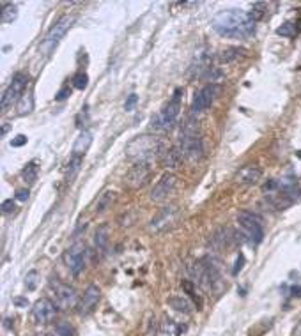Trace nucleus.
I'll use <instances>...</instances> for the list:
<instances>
[{
    "mask_svg": "<svg viewBox=\"0 0 301 336\" xmlns=\"http://www.w3.org/2000/svg\"><path fill=\"white\" fill-rule=\"evenodd\" d=\"M183 159H184V154L179 147H170L169 151L163 152L161 165L165 168H177L183 163Z\"/></svg>",
    "mask_w": 301,
    "mask_h": 336,
    "instance_id": "a211bd4d",
    "label": "nucleus"
},
{
    "mask_svg": "<svg viewBox=\"0 0 301 336\" xmlns=\"http://www.w3.org/2000/svg\"><path fill=\"white\" fill-rule=\"evenodd\" d=\"M7 129H9V126H7V124H4V126H2V136L7 133Z\"/></svg>",
    "mask_w": 301,
    "mask_h": 336,
    "instance_id": "c03bdc74",
    "label": "nucleus"
},
{
    "mask_svg": "<svg viewBox=\"0 0 301 336\" xmlns=\"http://www.w3.org/2000/svg\"><path fill=\"white\" fill-rule=\"evenodd\" d=\"M237 223L239 227L243 229L244 235L250 239L252 242L259 244L264 237V229H262V221L259 216H255L254 212H248V211H241L237 214Z\"/></svg>",
    "mask_w": 301,
    "mask_h": 336,
    "instance_id": "0eeeda50",
    "label": "nucleus"
},
{
    "mask_svg": "<svg viewBox=\"0 0 301 336\" xmlns=\"http://www.w3.org/2000/svg\"><path fill=\"white\" fill-rule=\"evenodd\" d=\"M14 211H16V204H14L13 200H4V204H2L4 214H13Z\"/></svg>",
    "mask_w": 301,
    "mask_h": 336,
    "instance_id": "72a5a7b5",
    "label": "nucleus"
},
{
    "mask_svg": "<svg viewBox=\"0 0 301 336\" xmlns=\"http://www.w3.org/2000/svg\"><path fill=\"white\" fill-rule=\"evenodd\" d=\"M108 237H110V227L108 225H101L96 232V237H94V242H96V248L99 251H105L108 248Z\"/></svg>",
    "mask_w": 301,
    "mask_h": 336,
    "instance_id": "4be33fe9",
    "label": "nucleus"
},
{
    "mask_svg": "<svg viewBox=\"0 0 301 336\" xmlns=\"http://www.w3.org/2000/svg\"><path fill=\"white\" fill-rule=\"evenodd\" d=\"M296 186H298V191H299V195H301V177L296 179Z\"/></svg>",
    "mask_w": 301,
    "mask_h": 336,
    "instance_id": "37998d69",
    "label": "nucleus"
},
{
    "mask_svg": "<svg viewBox=\"0 0 301 336\" xmlns=\"http://www.w3.org/2000/svg\"><path fill=\"white\" fill-rule=\"evenodd\" d=\"M36 336H50V334H36Z\"/></svg>",
    "mask_w": 301,
    "mask_h": 336,
    "instance_id": "49530a36",
    "label": "nucleus"
},
{
    "mask_svg": "<svg viewBox=\"0 0 301 336\" xmlns=\"http://www.w3.org/2000/svg\"><path fill=\"white\" fill-rule=\"evenodd\" d=\"M32 108H34V98H32V94L31 92H29V94H23L21 99L18 101V114L27 115L32 111Z\"/></svg>",
    "mask_w": 301,
    "mask_h": 336,
    "instance_id": "b1692460",
    "label": "nucleus"
},
{
    "mask_svg": "<svg viewBox=\"0 0 301 336\" xmlns=\"http://www.w3.org/2000/svg\"><path fill=\"white\" fill-rule=\"evenodd\" d=\"M292 296H296V297L301 296V287H292Z\"/></svg>",
    "mask_w": 301,
    "mask_h": 336,
    "instance_id": "a19ab883",
    "label": "nucleus"
},
{
    "mask_svg": "<svg viewBox=\"0 0 301 336\" xmlns=\"http://www.w3.org/2000/svg\"><path fill=\"white\" fill-rule=\"evenodd\" d=\"M21 175H23V179L29 182V184H34L36 179H38V166H36L34 163H29V165L23 168Z\"/></svg>",
    "mask_w": 301,
    "mask_h": 336,
    "instance_id": "bb28decb",
    "label": "nucleus"
},
{
    "mask_svg": "<svg viewBox=\"0 0 301 336\" xmlns=\"http://www.w3.org/2000/svg\"><path fill=\"white\" fill-rule=\"evenodd\" d=\"M247 55V50L244 48H239V46H229L225 50L220 51L218 59H220L222 64H230V62H236L239 59H243Z\"/></svg>",
    "mask_w": 301,
    "mask_h": 336,
    "instance_id": "6ab92c4d",
    "label": "nucleus"
},
{
    "mask_svg": "<svg viewBox=\"0 0 301 336\" xmlns=\"http://www.w3.org/2000/svg\"><path fill=\"white\" fill-rule=\"evenodd\" d=\"M152 174V166H151V161H136L135 165L128 170V174H126V186L131 189H139L142 188V186L147 184V181H149Z\"/></svg>",
    "mask_w": 301,
    "mask_h": 336,
    "instance_id": "9d476101",
    "label": "nucleus"
},
{
    "mask_svg": "<svg viewBox=\"0 0 301 336\" xmlns=\"http://www.w3.org/2000/svg\"><path fill=\"white\" fill-rule=\"evenodd\" d=\"M277 34L278 36H282V37H292L296 34V29H294V25L292 23H284L282 27L277 29Z\"/></svg>",
    "mask_w": 301,
    "mask_h": 336,
    "instance_id": "473e14b6",
    "label": "nucleus"
},
{
    "mask_svg": "<svg viewBox=\"0 0 301 336\" xmlns=\"http://www.w3.org/2000/svg\"><path fill=\"white\" fill-rule=\"evenodd\" d=\"M69 96H71V89H69V87H64L62 91H59V94L55 96V99H57V101H64V99H68Z\"/></svg>",
    "mask_w": 301,
    "mask_h": 336,
    "instance_id": "e433bc0d",
    "label": "nucleus"
},
{
    "mask_svg": "<svg viewBox=\"0 0 301 336\" xmlns=\"http://www.w3.org/2000/svg\"><path fill=\"white\" fill-rule=\"evenodd\" d=\"M211 59H213V55H211L209 50H200L199 53L195 55L193 64H191V74L193 76H202L204 78V74L211 69Z\"/></svg>",
    "mask_w": 301,
    "mask_h": 336,
    "instance_id": "f3484780",
    "label": "nucleus"
},
{
    "mask_svg": "<svg viewBox=\"0 0 301 336\" xmlns=\"http://www.w3.org/2000/svg\"><path fill=\"white\" fill-rule=\"evenodd\" d=\"M163 151V142L151 134L135 136L126 145V156L136 161H151V158L158 156Z\"/></svg>",
    "mask_w": 301,
    "mask_h": 336,
    "instance_id": "f03ea898",
    "label": "nucleus"
},
{
    "mask_svg": "<svg viewBox=\"0 0 301 336\" xmlns=\"http://www.w3.org/2000/svg\"><path fill=\"white\" fill-rule=\"evenodd\" d=\"M179 149L183 151L184 159L189 163H199L204 156V144L200 134L197 133V128L193 126V122H188L184 131L181 133V142Z\"/></svg>",
    "mask_w": 301,
    "mask_h": 336,
    "instance_id": "20e7f679",
    "label": "nucleus"
},
{
    "mask_svg": "<svg viewBox=\"0 0 301 336\" xmlns=\"http://www.w3.org/2000/svg\"><path fill=\"white\" fill-rule=\"evenodd\" d=\"M18 18V7L14 4H2V11H0V21L2 23H13Z\"/></svg>",
    "mask_w": 301,
    "mask_h": 336,
    "instance_id": "5701e85b",
    "label": "nucleus"
},
{
    "mask_svg": "<svg viewBox=\"0 0 301 336\" xmlns=\"http://www.w3.org/2000/svg\"><path fill=\"white\" fill-rule=\"evenodd\" d=\"M220 85L218 83H207L193 96V101H191V111L193 114H202L206 111L211 104L216 101L218 94H220Z\"/></svg>",
    "mask_w": 301,
    "mask_h": 336,
    "instance_id": "1a4fd4ad",
    "label": "nucleus"
},
{
    "mask_svg": "<svg viewBox=\"0 0 301 336\" xmlns=\"http://www.w3.org/2000/svg\"><path fill=\"white\" fill-rule=\"evenodd\" d=\"M14 304H16V306H21V308H27V306H29V301L23 299V297H14Z\"/></svg>",
    "mask_w": 301,
    "mask_h": 336,
    "instance_id": "ea45409f",
    "label": "nucleus"
},
{
    "mask_svg": "<svg viewBox=\"0 0 301 336\" xmlns=\"http://www.w3.org/2000/svg\"><path fill=\"white\" fill-rule=\"evenodd\" d=\"M87 257H89V251L84 242H75V244L66 249L64 262L73 276H78L85 269V266H87Z\"/></svg>",
    "mask_w": 301,
    "mask_h": 336,
    "instance_id": "423d86ee",
    "label": "nucleus"
},
{
    "mask_svg": "<svg viewBox=\"0 0 301 336\" xmlns=\"http://www.w3.org/2000/svg\"><path fill=\"white\" fill-rule=\"evenodd\" d=\"M177 189V177L174 174H163L159 177V181L154 184L151 191V200L156 202V204H161V202H167L170 197L176 193Z\"/></svg>",
    "mask_w": 301,
    "mask_h": 336,
    "instance_id": "9b49d317",
    "label": "nucleus"
},
{
    "mask_svg": "<svg viewBox=\"0 0 301 336\" xmlns=\"http://www.w3.org/2000/svg\"><path fill=\"white\" fill-rule=\"evenodd\" d=\"M29 85V76L23 73H18L13 76V80H11L9 87L4 91L2 94V110H6V108L13 106V103H16V101L21 99V96L25 94V89H27Z\"/></svg>",
    "mask_w": 301,
    "mask_h": 336,
    "instance_id": "6e6552de",
    "label": "nucleus"
},
{
    "mask_svg": "<svg viewBox=\"0 0 301 336\" xmlns=\"http://www.w3.org/2000/svg\"><path fill=\"white\" fill-rule=\"evenodd\" d=\"M38 279H39V272L38 271H31L27 276H25V287L27 290H34L38 287Z\"/></svg>",
    "mask_w": 301,
    "mask_h": 336,
    "instance_id": "2f4dec72",
    "label": "nucleus"
},
{
    "mask_svg": "<svg viewBox=\"0 0 301 336\" xmlns=\"http://www.w3.org/2000/svg\"><path fill=\"white\" fill-rule=\"evenodd\" d=\"M204 78H206L209 83H216V81H220L222 78H224V73H222L218 67H211V69L207 71L206 74H204Z\"/></svg>",
    "mask_w": 301,
    "mask_h": 336,
    "instance_id": "7c9ffc66",
    "label": "nucleus"
},
{
    "mask_svg": "<svg viewBox=\"0 0 301 336\" xmlns=\"http://www.w3.org/2000/svg\"><path fill=\"white\" fill-rule=\"evenodd\" d=\"M57 308L59 306L53 301H50L48 297H41L32 306V317L38 324H50L55 320Z\"/></svg>",
    "mask_w": 301,
    "mask_h": 336,
    "instance_id": "ddd939ff",
    "label": "nucleus"
},
{
    "mask_svg": "<svg viewBox=\"0 0 301 336\" xmlns=\"http://www.w3.org/2000/svg\"><path fill=\"white\" fill-rule=\"evenodd\" d=\"M181 94L183 91L177 89L174 92L172 99L151 119V128L156 129V131H170V129L176 126L177 119H179V114H181Z\"/></svg>",
    "mask_w": 301,
    "mask_h": 336,
    "instance_id": "7ed1b4c3",
    "label": "nucleus"
},
{
    "mask_svg": "<svg viewBox=\"0 0 301 336\" xmlns=\"http://www.w3.org/2000/svg\"><path fill=\"white\" fill-rule=\"evenodd\" d=\"M169 304L172 306L174 310L181 312V313H189V312H191V306H189L188 299H184L183 296H179V297H170V299H169Z\"/></svg>",
    "mask_w": 301,
    "mask_h": 336,
    "instance_id": "a878e982",
    "label": "nucleus"
},
{
    "mask_svg": "<svg viewBox=\"0 0 301 336\" xmlns=\"http://www.w3.org/2000/svg\"><path fill=\"white\" fill-rule=\"evenodd\" d=\"M99 299H101V290H99V287L94 285V283L89 285L87 289H85L80 304H78V312H80V315H89V313L94 312Z\"/></svg>",
    "mask_w": 301,
    "mask_h": 336,
    "instance_id": "2eb2a0df",
    "label": "nucleus"
},
{
    "mask_svg": "<svg viewBox=\"0 0 301 336\" xmlns=\"http://www.w3.org/2000/svg\"><path fill=\"white\" fill-rule=\"evenodd\" d=\"M27 144V136L25 134H18L11 140V147H21V145Z\"/></svg>",
    "mask_w": 301,
    "mask_h": 336,
    "instance_id": "c9c22d12",
    "label": "nucleus"
},
{
    "mask_svg": "<svg viewBox=\"0 0 301 336\" xmlns=\"http://www.w3.org/2000/svg\"><path fill=\"white\" fill-rule=\"evenodd\" d=\"M292 336H301V322L294 327V331H292Z\"/></svg>",
    "mask_w": 301,
    "mask_h": 336,
    "instance_id": "79ce46f5",
    "label": "nucleus"
},
{
    "mask_svg": "<svg viewBox=\"0 0 301 336\" xmlns=\"http://www.w3.org/2000/svg\"><path fill=\"white\" fill-rule=\"evenodd\" d=\"M92 144V133L91 131H81L80 136L76 138L75 145H73V154L75 156H84L87 152V149Z\"/></svg>",
    "mask_w": 301,
    "mask_h": 336,
    "instance_id": "aec40b11",
    "label": "nucleus"
},
{
    "mask_svg": "<svg viewBox=\"0 0 301 336\" xmlns=\"http://www.w3.org/2000/svg\"><path fill=\"white\" fill-rule=\"evenodd\" d=\"M136 101H139V96H136V94H129V96H128V99H126V104H124L126 111H131L133 108H135Z\"/></svg>",
    "mask_w": 301,
    "mask_h": 336,
    "instance_id": "f704fd0d",
    "label": "nucleus"
},
{
    "mask_svg": "<svg viewBox=\"0 0 301 336\" xmlns=\"http://www.w3.org/2000/svg\"><path fill=\"white\" fill-rule=\"evenodd\" d=\"M177 216H179V209H177L176 205H170V207L161 209V211L152 218L149 230L154 234H158V232H163V230L170 229V227L177 221Z\"/></svg>",
    "mask_w": 301,
    "mask_h": 336,
    "instance_id": "4468645a",
    "label": "nucleus"
},
{
    "mask_svg": "<svg viewBox=\"0 0 301 336\" xmlns=\"http://www.w3.org/2000/svg\"><path fill=\"white\" fill-rule=\"evenodd\" d=\"M81 159H84V156H75V154L71 156V159H69V163H68V168H66V177H68V181H71L76 175V172L80 170Z\"/></svg>",
    "mask_w": 301,
    "mask_h": 336,
    "instance_id": "393cba45",
    "label": "nucleus"
},
{
    "mask_svg": "<svg viewBox=\"0 0 301 336\" xmlns=\"http://www.w3.org/2000/svg\"><path fill=\"white\" fill-rule=\"evenodd\" d=\"M29 189H18L16 191V200H20V202H25V200H29Z\"/></svg>",
    "mask_w": 301,
    "mask_h": 336,
    "instance_id": "4c0bfd02",
    "label": "nucleus"
},
{
    "mask_svg": "<svg viewBox=\"0 0 301 336\" xmlns=\"http://www.w3.org/2000/svg\"><path fill=\"white\" fill-rule=\"evenodd\" d=\"M179 327L176 326L174 320H165L163 322V327H161V336H177L179 334Z\"/></svg>",
    "mask_w": 301,
    "mask_h": 336,
    "instance_id": "c756f323",
    "label": "nucleus"
},
{
    "mask_svg": "<svg viewBox=\"0 0 301 336\" xmlns=\"http://www.w3.org/2000/svg\"><path fill=\"white\" fill-rule=\"evenodd\" d=\"M296 156H298V158L301 159V151H298V152H296Z\"/></svg>",
    "mask_w": 301,
    "mask_h": 336,
    "instance_id": "a18cd8bd",
    "label": "nucleus"
},
{
    "mask_svg": "<svg viewBox=\"0 0 301 336\" xmlns=\"http://www.w3.org/2000/svg\"><path fill=\"white\" fill-rule=\"evenodd\" d=\"M73 21H75V18L73 16H62L57 20V23L53 25V27L48 31L46 37L43 39V43H41V51H43L44 55H50L51 51L57 48V44L61 43V39L66 36V32L71 29Z\"/></svg>",
    "mask_w": 301,
    "mask_h": 336,
    "instance_id": "39448f33",
    "label": "nucleus"
},
{
    "mask_svg": "<svg viewBox=\"0 0 301 336\" xmlns=\"http://www.w3.org/2000/svg\"><path fill=\"white\" fill-rule=\"evenodd\" d=\"M243 264H244V257L239 255V257H237V260H236V267H234V271H232L234 274H237V272L243 269Z\"/></svg>",
    "mask_w": 301,
    "mask_h": 336,
    "instance_id": "58836bf2",
    "label": "nucleus"
},
{
    "mask_svg": "<svg viewBox=\"0 0 301 336\" xmlns=\"http://www.w3.org/2000/svg\"><path fill=\"white\" fill-rule=\"evenodd\" d=\"M51 289H53L55 304L61 310H71V308H75L76 304H80V302H78V292L75 287L55 282V283H51Z\"/></svg>",
    "mask_w": 301,
    "mask_h": 336,
    "instance_id": "f8f14e48",
    "label": "nucleus"
},
{
    "mask_svg": "<svg viewBox=\"0 0 301 336\" xmlns=\"http://www.w3.org/2000/svg\"><path fill=\"white\" fill-rule=\"evenodd\" d=\"M51 336H75V331H73L69 322H59L57 326H55V331Z\"/></svg>",
    "mask_w": 301,
    "mask_h": 336,
    "instance_id": "cd10ccee",
    "label": "nucleus"
},
{
    "mask_svg": "<svg viewBox=\"0 0 301 336\" xmlns=\"http://www.w3.org/2000/svg\"><path fill=\"white\" fill-rule=\"evenodd\" d=\"M115 197H117V193L112 191V189H106V191H103L101 195H99L98 202H96V212H103L106 211V209L110 207V205L115 202Z\"/></svg>",
    "mask_w": 301,
    "mask_h": 336,
    "instance_id": "412c9836",
    "label": "nucleus"
},
{
    "mask_svg": "<svg viewBox=\"0 0 301 336\" xmlns=\"http://www.w3.org/2000/svg\"><path fill=\"white\" fill-rule=\"evenodd\" d=\"M73 85H75V89H78V91H84V89H87V85H89L87 73H84V71L76 73L75 76H73Z\"/></svg>",
    "mask_w": 301,
    "mask_h": 336,
    "instance_id": "c85d7f7f",
    "label": "nucleus"
},
{
    "mask_svg": "<svg viewBox=\"0 0 301 336\" xmlns=\"http://www.w3.org/2000/svg\"><path fill=\"white\" fill-rule=\"evenodd\" d=\"M262 177V168L257 165H247L243 166L236 175V182L241 186H254L261 181Z\"/></svg>",
    "mask_w": 301,
    "mask_h": 336,
    "instance_id": "dca6fc26",
    "label": "nucleus"
},
{
    "mask_svg": "<svg viewBox=\"0 0 301 336\" xmlns=\"http://www.w3.org/2000/svg\"><path fill=\"white\" fill-rule=\"evenodd\" d=\"M255 23L252 13L241 9L220 11L213 18V29L224 37H247L255 31Z\"/></svg>",
    "mask_w": 301,
    "mask_h": 336,
    "instance_id": "f257e3e1",
    "label": "nucleus"
}]
</instances>
